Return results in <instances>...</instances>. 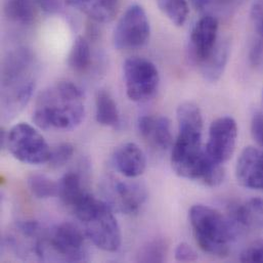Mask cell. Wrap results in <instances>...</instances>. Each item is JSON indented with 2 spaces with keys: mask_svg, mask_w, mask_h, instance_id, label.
Returning <instances> with one entry per match:
<instances>
[{
  "mask_svg": "<svg viewBox=\"0 0 263 263\" xmlns=\"http://www.w3.org/2000/svg\"><path fill=\"white\" fill-rule=\"evenodd\" d=\"M238 138V125L234 118L226 116L214 120L209 127L207 155L215 162L224 164L235 153Z\"/></svg>",
  "mask_w": 263,
  "mask_h": 263,
  "instance_id": "obj_11",
  "label": "cell"
},
{
  "mask_svg": "<svg viewBox=\"0 0 263 263\" xmlns=\"http://www.w3.org/2000/svg\"><path fill=\"white\" fill-rule=\"evenodd\" d=\"M230 42L220 40L217 42L210 57L200 66L202 75L209 82H216L222 76L230 57Z\"/></svg>",
  "mask_w": 263,
  "mask_h": 263,
  "instance_id": "obj_19",
  "label": "cell"
},
{
  "mask_svg": "<svg viewBox=\"0 0 263 263\" xmlns=\"http://www.w3.org/2000/svg\"><path fill=\"white\" fill-rule=\"evenodd\" d=\"M223 0H191L193 6L198 10H205L216 2H220Z\"/></svg>",
  "mask_w": 263,
  "mask_h": 263,
  "instance_id": "obj_32",
  "label": "cell"
},
{
  "mask_svg": "<svg viewBox=\"0 0 263 263\" xmlns=\"http://www.w3.org/2000/svg\"><path fill=\"white\" fill-rule=\"evenodd\" d=\"M66 2L98 23L112 22L119 8V0H66Z\"/></svg>",
  "mask_w": 263,
  "mask_h": 263,
  "instance_id": "obj_16",
  "label": "cell"
},
{
  "mask_svg": "<svg viewBox=\"0 0 263 263\" xmlns=\"http://www.w3.org/2000/svg\"><path fill=\"white\" fill-rule=\"evenodd\" d=\"M176 117L178 135L171 153L172 168L180 177L205 183L220 164L213 161L202 145L203 118L200 108L191 102L182 103L177 108Z\"/></svg>",
  "mask_w": 263,
  "mask_h": 263,
  "instance_id": "obj_1",
  "label": "cell"
},
{
  "mask_svg": "<svg viewBox=\"0 0 263 263\" xmlns=\"http://www.w3.org/2000/svg\"><path fill=\"white\" fill-rule=\"evenodd\" d=\"M87 194L82 185L81 176L77 172L66 173L58 182V197L72 211L75 210Z\"/></svg>",
  "mask_w": 263,
  "mask_h": 263,
  "instance_id": "obj_18",
  "label": "cell"
},
{
  "mask_svg": "<svg viewBox=\"0 0 263 263\" xmlns=\"http://www.w3.org/2000/svg\"><path fill=\"white\" fill-rule=\"evenodd\" d=\"M190 221L199 247L206 253L226 257L236 236L235 224L219 211L205 205L190 210Z\"/></svg>",
  "mask_w": 263,
  "mask_h": 263,
  "instance_id": "obj_4",
  "label": "cell"
},
{
  "mask_svg": "<svg viewBox=\"0 0 263 263\" xmlns=\"http://www.w3.org/2000/svg\"><path fill=\"white\" fill-rule=\"evenodd\" d=\"M36 5L46 13H58L62 8L61 0H34Z\"/></svg>",
  "mask_w": 263,
  "mask_h": 263,
  "instance_id": "obj_31",
  "label": "cell"
},
{
  "mask_svg": "<svg viewBox=\"0 0 263 263\" xmlns=\"http://www.w3.org/2000/svg\"><path fill=\"white\" fill-rule=\"evenodd\" d=\"M96 118L99 124L116 128L120 124V113L110 92L100 90L96 100Z\"/></svg>",
  "mask_w": 263,
  "mask_h": 263,
  "instance_id": "obj_20",
  "label": "cell"
},
{
  "mask_svg": "<svg viewBox=\"0 0 263 263\" xmlns=\"http://www.w3.org/2000/svg\"><path fill=\"white\" fill-rule=\"evenodd\" d=\"M123 74L126 93L132 102H146L157 92L159 71L148 60L138 57L127 59L123 65Z\"/></svg>",
  "mask_w": 263,
  "mask_h": 263,
  "instance_id": "obj_9",
  "label": "cell"
},
{
  "mask_svg": "<svg viewBox=\"0 0 263 263\" xmlns=\"http://www.w3.org/2000/svg\"><path fill=\"white\" fill-rule=\"evenodd\" d=\"M242 262H263V240H258L249 245L241 254Z\"/></svg>",
  "mask_w": 263,
  "mask_h": 263,
  "instance_id": "obj_27",
  "label": "cell"
},
{
  "mask_svg": "<svg viewBox=\"0 0 263 263\" xmlns=\"http://www.w3.org/2000/svg\"><path fill=\"white\" fill-rule=\"evenodd\" d=\"M234 224L248 230H263V199L252 198L232 210Z\"/></svg>",
  "mask_w": 263,
  "mask_h": 263,
  "instance_id": "obj_17",
  "label": "cell"
},
{
  "mask_svg": "<svg viewBox=\"0 0 263 263\" xmlns=\"http://www.w3.org/2000/svg\"><path fill=\"white\" fill-rule=\"evenodd\" d=\"M175 259L180 262H194L198 260V254L189 244L181 243L175 249Z\"/></svg>",
  "mask_w": 263,
  "mask_h": 263,
  "instance_id": "obj_29",
  "label": "cell"
},
{
  "mask_svg": "<svg viewBox=\"0 0 263 263\" xmlns=\"http://www.w3.org/2000/svg\"><path fill=\"white\" fill-rule=\"evenodd\" d=\"M250 15L254 29L258 35L263 38V0H255L253 2Z\"/></svg>",
  "mask_w": 263,
  "mask_h": 263,
  "instance_id": "obj_28",
  "label": "cell"
},
{
  "mask_svg": "<svg viewBox=\"0 0 263 263\" xmlns=\"http://www.w3.org/2000/svg\"><path fill=\"white\" fill-rule=\"evenodd\" d=\"M34 3V0H6L4 11L10 21L21 25H30L36 15Z\"/></svg>",
  "mask_w": 263,
  "mask_h": 263,
  "instance_id": "obj_21",
  "label": "cell"
},
{
  "mask_svg": "<svg viewBox=\"0 0 263 263\" xmlns=\"http://www.w3.org/2000/svg\"><path fill=\"white\" fill-rule=\"evenodd\" d=\"M36 256L43 261H84L87 257L84 234L73 223L55 226L39 241Z\"/></svg>",
  "mask_w": 263,
  "mask_h": 263,
  "instance_id": "obj_6",
  "label": "cell"
},
{
  "mask_svg": "<svg viewBox=\"0 0 263 263\" xmlns=\"http://www.w3.org/2000/svg\"><path fill=\"white\" fill-rule=\"evenodd\" d=\"M34 54L26 47L12 50L1 69V106L3 116L12 118L29 103L34 88Z\"/></svg>",
  "mask_w": 263,
  "mask_h": 263,
  "instance_id": "obj_3",
  "label": "cell"
},
{
  "mask_svg": "<svg viewBox=\"0 0 263 263\" xmlns=\"http://www.w3.org/2000/svg\"><path fill=\"white\" fill-rule=\"evenodd\" d=\"M6 148L20 162L31 165L48 163L50 147L33 126L18 123L7 132Z\"/></svg>",
  "mask_w": 263,
  "mask_h": 263,
  "instance_id": "obj_8",
  "label": "cell"
},
{
  "mask_svg": "<svg viewBox=\"0 0 263 263\" xmlns=\"http://www.w3.org/2000/svg\"><path fill=\"white\" fill-rule=\"evenodd\" d=\"M263 52V43L262 42H258L257 44L254 45V47L251 50V61L253 62V64H258L259 61L262 58Z\"/></svg>",
  "mask_w": 263,
  "mask_h": 263,
  "instance_id": "obj_33",
  "label": "cell"
},
{
  "mask_svg": "<svg viewBox=\"0 0 263 263\" xmlns=\"http://www.w3.org/2000/svg\"><path fill=\"white\" fill-rule=\"evenodd\" d=\"M90 63L91 52L89 44L85 38L79 36L74 41L69 53L68 65L73 71L77 73H83L89 68Z\"/></svg>",
  "mask_w": 263,
  "mask_h": 263,
  "instance_id": "obj_22",
  "label": "cell"
},
{
  "mask_svg": "<svg viewBox=\"0 0 263 263\" xmlns=\"http://www.w3.org/2000/svg\"><path fill=\"white\" fill-rule=\"evenodd\" d=\"M81 89L72 82L61 81L40 92L33 111V121L40 129L71 130L85 116Z\"/></svg>",
  "mask_w": 263,
  "mask_h": 263,
  "instance_id": "obj_2",
  "label": "cell"
},
{
  "mask_svg": "<svg viewBox=\"0 0 263 263\" xmlns=\"http://www.w3.org/2000/svg\"><path fill=\"white\" fill-rule=\"evenodd\" d=\"M74 146L69 142L61 143L53 148H50L48 163L53 168H60L67 164L74 155Z\"/></svg>",
  "mask_w": 263,
  "mask_h": 263,
  "instance_id": "obj_26",
  "label": "cell"
},
{
  "mask_svg": "<svg viewBox=\"0 0 263 263\" xmlns=\"http://www.w3.org/2000/svg\"><path fill=\"white\" fill-rule=\"evenodd\" d=\"M82 222L85 235L101 250L115 252L121 246V230L114 211L89 193L73 211Z\"/></svg>",
  "mask_w": 263,
  "mask_h": 263,
  "instance_id": "obj_5",
  "label": "cell"
},
{
  "mask_svg": "<svg viewBox=\"0 0 263 263\" xmlns=\"http://www.w3.org/2000/svg\"><path fill=\"white\" fill-rule=\"evenodd\" d=\"M31 194L37 199H49L58 196V182L43 174H32L28 178Z\"/></svg>",
  "mask_w": 263,
  "mask_h": 263,
  "instance_id": "obj_24",
  "label": "cell"
},
{
  "mask_svg": "<svg viewBox=\"0 0 263 263\" xmlns=\"http://www.w3.org/2000/svg\"><path fill=\"white\" fill-rule=\"evenodd\" d=\"M238 182L247 189H263V149L254 146L245 147L237 162Z\"/></svg>",
  "mask_w": 263,
  "mask_h": 263,
  "instance_id": "obj_13",
  "label": "cell"
},
{
  "mask_svg": "<svg viewBox=\"0 0 263 263\" xmlns=\"http://www.w3.org/2000/svg\"><path fill=\"white\" fill-rule=\"evenodd\" d=\"M151 34L149 21L143 7L132 4L120 17L114 32V45L120 50L140 48Z\"/></svg>",
  "mask_w": 263,
  "mask_h": 263,
  "instance_id": "obj_10",
  "label": "cell"
},
{
  "mask_svg": "<svg viewBox=\"0 0 263 263\" xmlns=\"http://www.w3.org/2000/svg\"><path fill=\"white\" fill-rule=\"evenodd\" d=\"M103 201L117 213L133 214L146 200L145 186L134 180L121 179L114 175L105 176L100 183Z\"/></svg>",
  "mask_w": 263,
  "mask_h": 263,
  "instance_id": "obj_7",
  "label": "cell"
},
{
  "mask_svg": "<svg viewBox=\"0 0 263 263\" xmlns=\"http://www.w3.org/2000/svg\"><path fill=\"white\" fill-rule=\"evenodd\" d=\"M160 10L175 26H182L189 15V4L186 0H156Z\"/></svg>",
  "mask_w": 263,
  "mask_h": 263,
  "instance_id": "obj_23",
  "label": "cell"
},
{
  "mask_svg": "<svg viewBox=\"0 0 263 263\" xmlns=\"http://www.w3.org/2000/svg\"><path fill=\"white\" fill-rule=\"evenodd\" d=\"M218 21L213 15L201 17L194 26L189 42V55L201 66L212 53L218 42Z\"/></svg>",
  "mask_w": 263,
  "mask_h": 263,
  "instance_id": "obj_12",
  "label": "cell"
},
{
  "mask_svg": "<svg viewBox=\"0 0 263 263\" xmlns=\"http://www.w3.org/2000/svg\"><path fill=\"white\" fill-rule=\"evenodd\" d=\"M141 137L157 149H167L173 143L171 122L164 116H142L138 119Z\"/></svg>",
  "mask_w": 263,
  "mask_h": 263,
  "instance_id": "obj_14",
  "label": "cell"
},
{
  "mask_svg": "<svg viewBox=\"0 0 263 263\" xmlns=\"http://www.w3.org/2000/svg\"><path fill=\"white\" fill-rule=\"evenodd\" d=\"M112 161L115 169L126 178L140 176L146 166V160L142 149L133 142L119 145L113 154Z\"/></svg>",
  "mask_w": 263,
  "mask_h": 263,
  "instance_id": "obj_15",
  "label": "cell"
},
{
  "mask_svg": "<svg viewBox=\"0 0 263 263\" xmlns=\"http://www.w3.org/2000/svg\"><path fill=\"white\" fill-rule=\"evenodd\" d=\"M167 251L168 244L165 240H154L140 248L137 254V260L140 262H163Z\"/></svg>",
  "mask_w": 263,
  "mask_h": 263,
  "instance_id": "obj_25",
  "label": "cell"
},
{
  "mask_svg": "<svg viewBox=\"0 0 263 263\" xmlns=\"http://www.w3.org/2000/svg\"><path fill=\"white\" fill-rule=\"evenodd\" d=\"M251 133L255 141L263 147V114L256 113L251 122Z\"/></svg>",
  "mask_w": 263,
  "mask_h": 263,
  "instance_id": "obj_30",
  "label": "cell"
}]
</instances>
